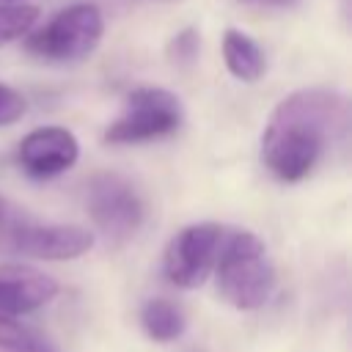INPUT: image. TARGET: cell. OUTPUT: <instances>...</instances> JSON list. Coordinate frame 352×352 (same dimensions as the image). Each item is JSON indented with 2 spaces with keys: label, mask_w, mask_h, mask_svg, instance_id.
Here are the masks:
<instances>
[{
  "label": "cell",
  "mask_w": 352,
  "mask_h": 352,
  "mask_svg": "<svg viewBox=\"0 0 352 352\" xmlns=\"http://www.w3.org/2000/svg\"><path fill=\"white\" fill-rule=\"evenodd\" d=\"M344 121V99L330 88H300L270 116L261 135L264 168L286 184L302 182Z\"/></svg>",
  "instance_id": "cell-1"
},
{
  "label": "cell",
  "mask_w": 352,
  "mask_h": 352,
  "mask_svg": "<svg viewBox=\"0 0 352 352\" xmlns=\"http://www.w3.org/2000/svg\"><path fill=\"white\" fill-rule=\"evenodd\" d=\"M217 294L236 311L261 308L278 283L275 267L267 256L261 236L245 228L226 231L217 264H214Z\"/></svg>",
  "instance_id": "cell-2"
},
{
  "label": "cell",
  "mask_w": 352,
  "mask_h": 352,
  "mask_svg": "<svg viewBox=\"0 0 352 352\" xmlns=\"http://www.w3.org/2000/svg\"><path fill=\"white\" fill-rule=\"evenodd\" d=\"M104 33V16L94 3H74L33 28L25 50L47 63H77L88 58Z\"/></svg>",
  "instance_id": "cell-3"
},
{
  "label": "cell",
  "mask_w": 352,
  "mask_h": 352,
  "mask_svg": "<svg viewBox=\"0 0 352 352\" xmlns=\"http://www.w3.org/2000/svg\"><path fill=\"white\" fill-rule=\"evenodd\" d=\"M184 121L179 96L160 85H138L126 94L121 116L104 129L110 146H138L170 138Z\"/></svg>",
  "instance_id": "cell-4"
},
{
  "label": "cell",
  "mask_w": 352,
  "mask_h": 352,
  "mask_svg": "<svg viewBox=\"0 0 352 352\" xmlns=\"http://www.w3.org/2000/svg\"><path fill=\"white\" fill-rule=\"evenodd\" d=\"M85 209L99 234L113 245H124L126 239H132L146 220V201L140 190L126 176L110 170L96 173L88 182Z\"/></svg>",
  "instance_id": "cell-5"
},
{
  "label": "cell",
  "mask_w": 352,
  "mask_h": 352,
  "mask_svg": "<svg viewBox=\"0 0 352 352\" xmlns=\"http://www.w3.org/2000/svg\"><path fill=\"white\" fill-rule=\"evenodd\" d=\"M94 248V231L72 223L8 220L0 228V250L36 261H72Z\"/></svg>",
  "instance_id": "cell-6"
},
{
  "label": "cell",
  "mask_w": 352,
  "mask_h": 352,
  "mask_svg": "<svg viewBox=\"0 0 352 352\" xmlns=\"http://www.w3.org/2000/svg\"><path fill=\"white\" fill-rule=\"evenodd\" d=\"M226 228L220 223L184 226L165 248L162 272L179 289H198L214 272Z\"/></svg>",
  "instance_id": "cell-7"
},
{
  "label": "cell",
  "mask_w": 352,
  "mask_h": 352,
  "mask_svg": "<svg viewBox=\"0 0 352 352\" xmlns=\"http://www.w3.org/2000/svg\"><path fill=\"white\" fill-rule=\"evenodd\" d=\"M80 160V143L72 129L50 124L28 132L16 146V165L36 182L72 170Z\"/></svg>",
  "instance_id": "cell-8"
},
{
  "label": "cell",
  "mask_w": 352,
  "mask_h": 352,
  "mask_svg": "<svg viewBox=\"0 0 352 352\" xmlns=\"http://www.w3.org/2000/svg\"><path fill=\"white\" fill-rule=\"evenodd\" d=\"M58 280L28 264H0V316H25L58 294Z\"/></svg>",
  "instance_id": "cell-9"
},
{
  "label": "cell",
  "mask_w": 352,
  "mask_h": 352,
  "mask_svg": "<svg viewBox=\"0 0 352 352\" xmlns=\"http://www.w3.org/2000/svg\"><path fill=\"white\" fill-rule=\"evenodd\" d=\"M223 60L226 69L242 82H256L267 72V55L258 41L236 28H228L223 33Z\"/></svg>",
  "instance_id": "cell-10"
},
{
  "label": "cell",
  "mask_w": 352,
  "mask_h": 352,
  "mask_svg": "<svg viewBox=\"0 0 352 352\" xmlns=\"http://www.w3.org/2000/svg\"><path fill=\"white\" fill-rule=\"evenodd\" d=\"M140 327L143 333L157 341V344H170L176 338L184 336L187 330V316L184 311L173 302V300H165V297H151L143 302L140 308Z\"/></svg>",
  "instance_id": "cell-11"
},
{
  "label": "cell",
  "mask_w": 352,
  "mask_h": 352,
  "mask_svg": "<svg viewBox=\"0 0 352 352\" xmlns=\"http://www.w3.org/2000/svg\"><path fill=\"white\" fill-rule=\"evenodd\" d=\"M0 352H58V349L38 327L14 316H0Z\"/></svg>",
  "instance_id": "cell-12"
},
{
  "label": "cell",
  "mask_w": 352,
  "mask_h": 352,
  "mask_svg": "<svg viewBox=\"0 0 352 352\" xmlns=\"http://www.w3.org/2000/svg\"><path fill=\"white\" fill-rule=\"evenodd\" d=\"M38 22V8L28 3H14V6H0V44L16 41L28 36Z\"/></svg>",
  "instance_id": "cell-13"
},
{
  "label": "cell",
  "mask_w": 352,
  "mask_h": 352,
  "mask_svg": "<svg viewBox=\"0 0 352 352\" xmlns=\"http://www.w3.org/2000/svg\"><path fill=\"white\" fill-rule=\"evenodd\" d=\"M198 50H201V36H198L195 28L179 30V33L170 38V44H168V55H170V60L179 63V66H190V63L198 58Z\"/></svg>",
  "instance_id": "cell-14"
},
{
  "label": "cell",
  "mask_w": 352,
  "mask_h": 352,
  "mask_svg": "<svg viewBox=\"0 0 352 352\" xmlns=\"http://www.w3.org/2000/svg\"><path fill=\"white\" fill-rule=\"evenodd\" d=\"M28 110V102L19 91H14L11 85L0 82V126H11L16 124Z\"/></svg>",
  "instance_id": "cell-15"
},
{
  "label": "cell",
  "mask_w": 352,
  "mask_h": 352,
  "mask_svg": "<svg viewBox=\"0 0 352 352\" xmlns=\"http://www.w3.org/2000/svg\"><path fill=\"white\" fill-rule=\"evenodd\" d=\"M239 3H248V6H261V8H286V6H294L297 0H239Z\"/></svg>",
  "instance_id": "cell-16"
},
{
  "label": "cell",
  "mask_w": 352,
  "mask_h": 352,
  "mask_svg": "<svg viewBox=\"0 0 352 352\" xmlns=\"http://www.w3.org/2000/svg\"><path fill=\"white\" fill-rule=\"evenodd\" d=\"M8 220H11V217H8V204H6V198L0 195V228H3Z\"/></svg>",
  "instance_id": "cell-17"
},
{
  "label": "cell",
  "mask_w": 352,
  "mask_h": 352,
  "mask_svg": "<svg viewBox=\"0 0 352 352\" xmlns=\"http://www.w3.org/2000/svg\"><path fill=\"white\" fill-rule=\"evenodd\" d=\"M14 3H22V0H0V6H14Z\"/></svg>",
  "instance_id": "cell-18"
},
{
  "label": "cell",
  "mask_w": 352,
  "mask_h": 352,
  "mask_svg": "<svg viewBox=\"0 0 352 352\" xmlns=\"http://www.w3.org/2000/svg\"><path fill=\"white\" fill-rule=\"evenodd\" d=\"M192 352H198V349H192Z\"/></svg>",
  "instance_id": "cell-19"
}]
</instances>
